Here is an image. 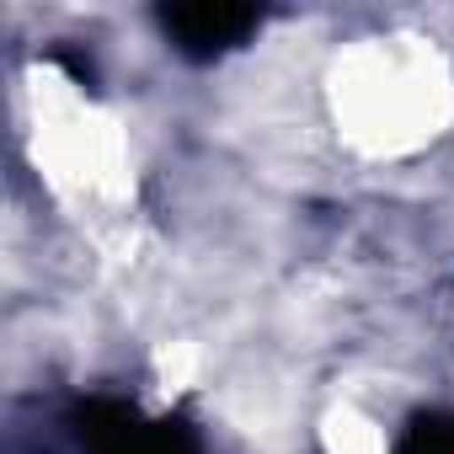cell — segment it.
Masks as SVG:
<instances>
[{"label": "cell", "instance_id": "6da1fadb", "mask_svg": "<svg viewBox=\"0 0 454 454\" xmlns=\"http://www.w3.org/2000/svg\"><path fill=\"white\" fill-rule=\"evenodd\" d=\"M247 27H257L252 12H171L166 17V33H176V43L198 49V54H208L219 43H236Z\"/></svg>", "mask_w": 454, "mask_h": 454}]
</instances>
